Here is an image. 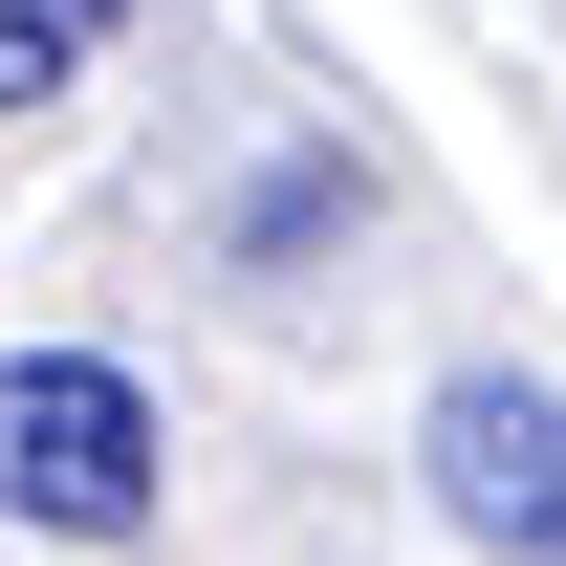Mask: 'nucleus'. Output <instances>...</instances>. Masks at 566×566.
I'll list each match as a JSON object with an SVG mask.
<instances>
[{
	"label": "nucleus",
	"instance_id": "obj_1",
	"mask_svg": "<svg viewBox=\"0 0 566 566\" xmlns=\"http://www.w3.org/2000/svg\"><path fill=\"white\" fill-rule=\"evenodd\" d=\"M0 523H44V545H132L153 523V392L109 349H22L0 370Z\"/></svg>",
	"mask_w": 566,
	"mask_h": 566
},
{
	"label": "nucleus",
	"instance_id": "obj_3",
	"mask_svg": "<svg viewBox=\"0 0 566 566\" xmlns=\"http://www.w3.org/2000/svg\"><path fill=\"white\" fill-rule=\"evenodd\" d=\"M109 22H132V0H0V109H66Z\"/></svg>",
	"mask_w": 566,
	"mask_h": 566
},
{
	"label": "nucleus",
	"instance_id": "obj_4",
	"mask_svg": "<svg viewBox=\"0 0 566 566\" xmlns=\"http://www.w3.org/2000/svg\"><path fill=\"white\" fill-rule=\"evenodd\" d=\"M327 218H349V175L305 153V175H262V197H240V262H283V240H327Z\"/></svg>",
	"mask_w": 566,
	"mask_h": 566
},
{
	"label": "nucleus",
	"instance_id": "obj_2",
	"mask_svg": "<svg viewBox=\"0 0 566 566\" xmlns=\"http://www.w3.org/2000/svg\"><path fill=\"white\" fill-rule=\"evenodd\" d=\"M436 501H458L501 566H566V392L458 370V392H436Z\"/></svg>",
	"mask_w": 566,
	"mask_h": 566
}]
</instances>
